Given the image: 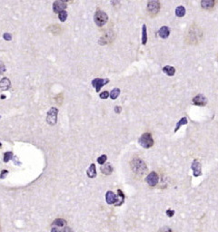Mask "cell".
<instances>
[{
	"label": "cell",
	"mask_w": 218,
	"mask_h": 232,
	"mask_svg": "<svg viewBox=\"0 0 218 232\" xmlns=\"http://www.w3.org/2000/svg\"><path fill=\"white\" fill-rule=\"evenodd\" d=\"M86 174H87V176H88L89 178L93 179L96 176V164L92 163L90 165V167L88 168V170H86Z\"/></svg>",
	"instance_id": "17"
},
{
	"label": "cell",
	"mask_w": 218,
	"mask_h": 232,
	"mask_svg": "<svg viewBox=\"0 0 218 232\" xmlns=\"http://www.w3.org/2000/svg\"><path fill=\"white\" fill-rule=\"evenodd\" d=\"M120 94V89L119 88H114L111 92H110V98L113 100H115Z\"/></svg>",
	"instance_id": "24"
},
{
	"label": "cell",
	"mask_w": 218,
	"mask_h": 232,
	"mask_svg": "<svg viewBox=\"0 0 218 232\" xmlns=\"http://www.w3.org/2000/svg\"><path fill=\"white\" fill-rule=\"evenodd\" d=\"M138 142L143 148L149 149L154 145V139L150 133H144L140 136Z\"/></svg>",
	"instance_id": "4"
},
{
	"label": "cell",
	"mask_w": 218,
	"mask_h": 232,
	"mask_svg": "<svg viewBox=\"0 0 218 232\" xmlns=\"http://www.w3.org/2000/svg\"><path fill=\"white\" fill-rule=\"evenodd\" d=\"M117 193H118V197L120 198V200H118L117 202L115 203V206H120V205H122L123 203H124V200H125V194L123 193V191H121V190H117Z\"/></svg>",
	"instance_id": "23"
},
{
	"label": "cell",
	"mask_w": 218,
	"mask_h": 232,
	"mask_svg": "<svg viewBox=\"0 0 218 232\" xmlns=\"http://www.w3.org/2000/svg\"><path fill=\"white\" fill-rule=\"evenodd\" d=\"M193 104L197 106H205L207 104V99L203 94H198L196 96L193 98Z\"/></svg>",
	"instance_id": "9"
},
{
	"label": "cell",
	"mask_w": 218,
	"mask_h": 232,
	"mask_svg": "<svg viewBox=\"0 0 218 232\" xmlns=\"http://www.w3.org/2000/svg\"><path fill=\"white\" fill-rule=\"evenodd\" d=\"M203 33L202 28L197 24L194 23L187 29L184 36V42L186 43V45H190V46L198 45L203 40Z\"/></svg>",
	"instance_id": "1"
},
{
	"label": "cell",
	"mask_w": 218,
	"mask_h": 232,
	"mask_svg": "<svg viewBox=\"0 0 218 232\" xmlns=\"http://www.w3.org/2000/svg\"><path fill=\"white\" fill-rule=\"evenodd\" d=\"M121 111H122V108H121L120 106H115V107H114V112H115L116 113H120Z\"/></svg>",
	"instance_id": "33"
},
{
	"label": "cell",
	"mask_w": 218,
	"mask_h": 232,
	"mask_svg": "<svg viewBox=\"0 0 218 232\" xmlns=\"http://www.w3.org/2000/svg\"><path fill=\"white\" fill-rule=\"evenodd\" d=\"M107 20H108V17L105 11L100 10V9H97L96 11L95 16H94V21L97 26L101 27V26L105 25L106 24Z\"/></svg>",
	"instance_id": "3"
},
{
	"label": "cell",
	"mask_w": 218,
	"mask_h": 232,
	"mask_svg": "<svg viewBox=\"0 0 218 232\" xmlns=\"http://www.w3.org/2000/svg\"><path fill=\"white\" fill-rule=\"evenodd\" d=\"M52 225L54 227H64L66 225V220H65L64 219H56L54 220V222L52 223Z\"/></svg>",
	"instance_id": "21"
},
{
	"label": "cell",
	"mask_w": 218,
	"mask_h": 232,
	"mask_svg": "<svg viewBox=\"0 0 218 232\" xmlns=\"http://www.w3.org/2000/svg\"><path fill=\"white\" fill-rule=\"evenodd\" d=\"M191 168L194 171V176L195 177H198V176L202 175V167H201V163L198 160H196V159L194 160Z\"/></svg>",
	"instance_id": "12"
},
{
	"label": "cell",
	"mask_w": 218,
	"mask_h": 232,
	"mask_svg": "<svg viewBox=\"0 0 218 232\" xmlns=\"http://www.w3.org/2000/svg\"><path fill=\"white\" fill-rule=\"evenodd\" d=\"M166 215H167L169 218H172V217L174 215V210H170V209H169V210H166Z\"/></svg>",
	"instance_id": "31"
},
{
	"label": "cell",
	"mask_w": 218,
	"mask_h": 232,
	"mask_svg": "<svg viewBox=\"0 0 218 232\" xmlns=\"http://www.w3.org/2000/svg\"><path fill=\"white\" fill-rule=\"evenodd\" d=\"M163 72L168 76H173L176 74V69L171 65H166L165 67H163Z\"/></svg>",
	"instance_id": "19"
},
{
	"label": "cell",
	"mask_w": 218,
	"mask_h": 232,
	"mask_svg": "<svg viewBox=\"0 0 218 232\" xmlns=\"http://www.w3.org/2000/svg\"><path fill=\"white\" fill-rule=\"evenodd\" d=\"M158 35H159L160 37L163 38V39L167 38L169 36V35H170V28L168 26H162L161 28L159 29Z\"/></svg>",
	"instance_id": "14"
},
{
	"label": "cell",
	"mask_w": 218,
	"mask_h": 232,
	"mask_svg": "<svg viewBox=\"0 0 218 232\" xmlns=\"http://www.w3.org/2000/svg\"><path fill=\"white\" fill-rule=\"evenodd\" d=\"M157 232H173V231H172V229H171L169 227L165 226V227H163V228H160Z\"/></svg>",
	"instance_id": "29"
},
{
	"label": "cell",
	"mask_w": 218,
	"mask_h": 232,
	"mask_svg": "<svg viewBox=\"0 0 218 232\" xmlns=\"http://www.w3.org/2000/svg\"><path fill=\"white\" fill-rule=\"evenodd\" d=\"M160 8H161V4H160L159 1H156V0H153V1H149L147 3V13L152 17H155L159 13Z\"/></svg>",
	"instance_id": "5"
},
{
	"label": "cell",
	"mask_w": 218,
	"mask_h": 232,
	"mask_svg": "<svg viewBox=\"0 0 218 232\" xmlns=\"http://www.w3.org/2000/svg\"><path fill=\"white\" fill-rule=\"evenodd\" d=\"M217 62H218V54H217Z\"/></svg>",
	"instance_id": "36"
},
{
	"label": "cell",
	"mask_w": 218,
	"mask_h": 232,
	"mask_svg": "<svg viewBox=\"0 0 218 232\" xmlns=\"http://www.w3.org/2000/svg\"><path fill=\"white\" fill-rule=\"evenodd\" d=\"M58 18H59V20L61 22H65L67 18V12L65 11V10L60 12L59 14H58Z\"/></svg>",
	"instance_id": "25"
},
{
	"label": "cell",
	"mask_w": 218,
	"mask_h": 232,
	"mask_svg": "<svg viewBox=\"0 0 218 232\" xmlns=\"http://www.w3.org/2000/svg\"><path fill=\"white\" fill-rule=\"evenodd\" d=\"M6 71V68H5V65H4V63L1 62V72H4Z\"/></svg>",
	"instance_id": "35"
},
{
	"label": "cell",
	"mask_w": 218,
	"mask_h": 232,
	"mask_svg": "<svg viewBox=\"0 0 218 232\" xmlns=\"http://www.w3.org/2000/svg\"><path fill=\"white\" fill-rule=\"evenodd\" d=\"M61 232H74L72 230V228H69V227H66V228H65Z\"/></svg>",
	"instance_id": "34"
},
{
	"label": "cell",
	"mask_w": 218,
	"mask_h": 232,
	"mask_svg": "<svg viewBox=\"0 0 218 232\" xmlns=\"http://www.w3.org/2000/svg\"><path fill=\"white\" fill-rule=\"evenodd\" d=\"M57 114H58V109L55 107L50 108V110L47 112V122L49 125H55L57 123Z\"/></svg>",
	"instance_id": "6"
},
{
	"label": "cell",
	"mask_w": 218,
	"mask_h": 232,
	"mask_svg": "<svg viewBox=\"0 0 218 232\" xmlns=\"http://www.w3.org/2000/svg\"><path fill=\"white\" fill-rule=\"evenodd\" d=\"M187 123H188L187 118H186V117H183V118L176 123V128H174V133H176L177 130L180 129V127H181L182 125H185V124H187Z\"/></svg>",
	"instance_id": "22"
},
{
	"label": "cell",
	"mask_w": 218,
	"mask_h": 232,
	"mask_svg": "<svg viewBox=\"0 0 218 232\" xmlns=\"http://www.w3.org/2000/svg\"><path fill=\"white\" fill-rule=\"evenodd\" d=\"M0 86H1V90L2 91H6V90H8L11 86V82L8 78L7 77H4L2 78L1 80V83H0Z\"/></svg>",
	"instance_id": "15"
},
{
	"label": "cell",
	"mask_w": 218,
	"mask_h": 232,
	"mask_svg": "<svg viewBox=\"0 0 218 232\" xmlns=\"http://www.w3.org/2000/svg\"><path fill=\"white\" fill-rule=\"evenodd\" d=\"M106 160H107V156H106V155H101L100 157L97 158V162H98L100 165H103V164L106 163Z\"/></svg>",
	"instance_id": "27"
},
{
	"label": "cell",
	"mask_w": 218,
	"mask_h": 232,
	"mask_svg": "<svg viewBox=\"0 0 218 232\" xmlns=\"http://www.w3.org/2000/svg\"><path fill=\"white\" fill-rule=\"evenodd\" d=\"M147 43V25L144 24L142 25V44L144 46Z\"/></svg>",
	"instance_id": "18"
},
{
	"label": "cell",
	"mask_w": 218,
	"mask_h": 232,
	"mask_svg": "<svg viewBox=\"0 0 218 232\" xmlns=\"http://www.w3.org/2000/svg\"><path fill=\"white\" fill-rule=\"evenodd\" d=\"M100 98L101 99H107L109 96H110V93H108L107 91H104L103 93H101L100 94Z\"/></svg>",
	"instance_id": "28"
},
{
	"label": "cell",
	"mask_w": 218,
	"mask_h": 232,
	"mask_svg": "<svg viewBox=\"0 0 218 232\" xmlns=\"http://www.w3.org/2000/svg\"><path fill=\"white\" fill-rule=\"evenodd\" d=\"M216 1H214V0H203V1H201V7L203 9H205V10H207V11H211L214 8L215 5H216Z\"/></svg>",
	"instance_id": "11"
},
{
	"label": "cell",
	"mask_w": 218,
	"mask_h": 232,
	"mask_svg": "<svg viewBox=\"0 0 218 232\" xmlns=\"http://www.w3.org/2000/svg\"><path fill=\"white\" fill-rule=\"evenodd\" d=\"M176 14L178 17H183L185 14V8L183 6H179L176 8Z\"/></svg>",
	"instance_id": "20"
},
{
	"label": "cell",
	"mask_w": 218,
	"mask_h": 232,
	"mask_svg": "<svg viewBox=\"0 0 218 232\" xmlns=\"http://www.w3.org/2000/svg\"><path fill=\"white\" fill-rule=\"evenodd\" d=\"M109 83V79L106 78V79H102V78H95L92 80V85L93 87L96 89V92H99L100 89L103 87L104 85L107 84Z\"/></svg>",
	"instance_id": "8"
},
{
	"label": "cell",
	"mask_w": 218,
	"mask_h": 232,
	"mask_svg": "<svg viewBox=\"0 0 218 232\" xmlns=\"http://www.w3.org/2000/svg\"><path fill=\"white\" fill-rule=\"evenodd\" d=\"M145 181L150 186V187H155L159 181V176L155 171L150 172L148 175L145 178Z\"/></svg>",
	"instance_id": "7"
},
{
	"label": "cell",
	"mask_w": 218,
	"mask_h": 232,
	"mask_svg": "<svg viewBox=\"0 0 218 232\" xmlns=\"http://www.w3.org/2000/svg\"><path fill=\"white\" fill-rule=\"evenodd\" d=\"M106 200L107 202V204H109V205L115 204L118 200V197L116 196L112 191H108L106 193Z\"/></svg>",
	"instance_id": "13"
},
{
	"label": "cell",
	"mask_w": 218,
	"mask_h": 232,
	"mask_svg": "<svg viewBox=\"0 0 218 232\" xmlns=\"http://www.w3.org/2000/svg\"><path fill=\"white\" fill-rule=\"evenodd\" d=\"M3 37H4L5 40H7V41H10V40L12 39V35L9 34V33H5V34L3 35Z\"/></svg>",
	"instance_id": "30"
},
{
	"label": "cell",
	"mask_w": 218,
	"mask_h": 232,
	"mask_svg": "<svg viewBox=\"0 0 218 232\" xmlns=\"http://www.w3.org/2000/svg\"><path fill=\"white\" fill-rule=\"evenodd\" d=\"M12 157H13V152H5L4 153V162H9L10 160L12 159Z\"/></svg>",
	"instance_id": "26"
},
{
	"label": "cell",
	"mask_w": 218,
	"mask_h": 232,
	"mask_svg": "<svg viewBox=\"0 0 218 232\" xmlns=\"http://www.w3.org/2000/svg\"><path fill=\"white\" fill-rule=\"evenodd\" d=\"M67 3L65 1H61V0H56L53 3V10L55 13L59 14L60 12L64 11L65 8H66Z\"/></svg>",
	"instance_id": "10"
},
{
	"label": "cell",
	"mask_w": 218,
	"mask_h": 232,
	"mask_svg": "<svg viewBox=\"0 0 218 232\" xmlns=\"http://www.w3.org/2000/svg\"><path fill=\"white\" fill-rule=\"evenodd\" d=\"M7 174H8V170H3L1 171V179H5L6 176H7Z\"/></svg>",
	"instance_id": "32"
},
{
	"label": "cell",
	"mask_w": 218,
	"mask_h": 232,
	"mask_svg": "<svg viewBox=\"0 0 218 232\" xmlns=\"http://www.w3.org/2000/svg\"><path fill=\"white\" fill-rule=\"evenodd\" d=\"M130 168L132 172L134 173V175L138 179H141L147 172V166L145 164V162L142 159L136 156L131 160Z\"/></svg>",
	"instance_id": "2"
},
{
	"label": "cell",
	"mask_w": 218,
	"mask_h": 232,
	"mask_svg": "<svg viewBox=\"0 0 218 232\" xmlns=\"http://www.w3.org/2000/svg\"><path fill=\"white\" fill-rule=\"evenodd\" d=\"M113 170H114V169L110 163H106V164L103 165V167H101V172L105 174V175H110L113 172Z\"/></svg>",
	"instance_id": "16"
}]
</instances>
